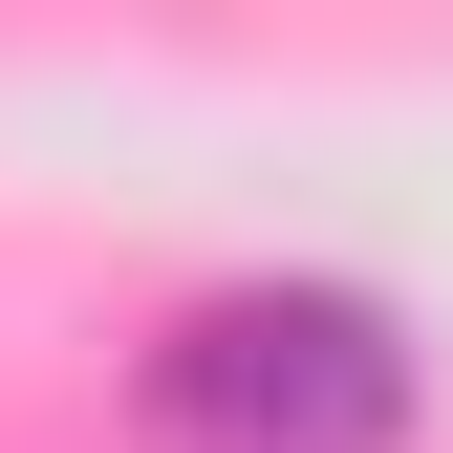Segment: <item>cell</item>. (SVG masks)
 Returning <instances> with one entry per match:
<instances>
[{"instance_id":"obj_1","label":"cell","mask_w":453,"mask_h":453,"mask_svg":"<svg viewBox=\"0 0 453 453\" xmlns=\"http://www.w3.org/2000/svg\"><path fill=\"white\" fill-rule=\"evenodd\" d=\"M432 367L367 280H216L151 346V432L173 453H411Z\"/></svg>"}]
</instances>
